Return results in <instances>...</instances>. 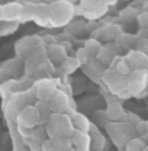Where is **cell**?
<instances>
[{
    "label": "cell",
    "instance_id": "cell-1",
    "mask_svg": "<svg viewBox=\"0 0 148 151\" xmlns=\"http://www.w3.org/2000/svg\"><path fill=\"white\" fill-rule=\"evenodd\" d=\"M46 130L49 138L70 137L71 132L74 130V125L68 115L61 112H55L49 115Z\"/></svg>",
    "mask_w": 148,
    "mask_h": 151
},
{
    "label": "cell",
    "instance_id": "cell-2",
    "mask_svg": "<svg viewBox=\"0 0 148 151\" xmlns=\"http://www.w3.org/2000/svg\"><path fill=\"white\" fill-rule=\"evenodd\" d=\"M105 129L108 132L111 139L113 141V143L117 147H124L125 143L137 134L134 125H131L130 122L124 121V120L108 121L105 124Z\"/></svg>",
    "mask_w": 148,
    "mask_h": 151
},
{
    "label": "cell",
    "instance_id": "cell-3",
    "mask_svg": "<svg viewBox=\"0 0 148 151\" xmlns=\"http://www.w3.org/2000/svg\"><path fill=\"white\" fill-rule=\"evenodd\" d=\"M74 14V7L69 0H55L49 5V18L51 22L56 26L69 22Z\"/></svg>",
    "mask_w": 148,
    "mask_h": 151
},
{
    "label": "cell",
    "instance_id": "cell-4",
    "mask_svg": "<svg viewBox=\"0 0 148 151\" xmlns=\"http://www.w3.org/2000/svg\"><path fill=\"white\" fill-rule=\"evenodd\" d=\"M102 80L107 83L109 91L117 96H122L125 94L130 95L127 90V81H126V76L119 74L114 68L105 69L102 76Z\"/></svg>",
    "mask_w": 148,
    "mask_h": 151
},
{
    "label": "cell",
    "instance_id": "cell-5",
    "mask_svg": "<svg viewBox=\"0 0 148 151\" xmlns=\"http://www.w3.org/2000/svg\"><path fill=\"white\" fill-rule=\"evenodd\" d=\"M127 90L130 95H139L147 89L148 85V69L139 68L131 69L130 73L126 76Z\"/></svg>",
    "mask_w": 148,
    "mask_h": 151
},
{
    "label": "cell",
    "instance_id": "cell-6",
    "mask_svg": "<svg viewBox=\"0 0 148 151\" xmlns=\"http://www.w3.org/2000/svg\"><path fill=\"white\" fill-rule=\"evenodd\" d=\"M81 7L83 13L90 18H95L102 16L107 9V3L104 0H82Z\"/></svg>",
    "mask_w": 148,
    "mask_h": 151
},
{
    "label": "cell",
    "instance_id": "cell-7",
    "mask_svg": "<svg viewBox=\"0 0 148 151\" xmlns=\"http://www.w3.org/2000/svg\"><path fill=\"white\" fill-rule=\"evenodd\" d=\"M125 60L129 63L131 69H139V68H146L148 69V56L146 52L139 51V50H131L126 53Z\"/></svg>",
    "mask_w": 148,
    "mask_h": 151
},
{
    "label": "cell",
    "instance_id": "cell-8",
    "mask_svg": "<svg viewBox=\"0 0 148 151\" xmlns=\"http://www.w3.org/2000/svg\"><path fill=\"white\" fill-rule=\"evenodd\" d=\"M71 145L75 146L77 150L87 151L91 149V136L89 132H82L78 129H74L70 134Z\"/></svg>",
    "mask_w": 148,
    "mask_h": 151
},
{
    "label": "cell",
    "instance_id": "cell-9",
    "mask_svg": "<svg viewBox=\"0 0 148 151\" xmlns=\"http://www.w3.org/2000/svg\"><path fill=\"white\" fill-rule=\"evenodd\" d=\"M49 102V109L55 112H61V113H65L69 109V98L65 93L62 91H59L56 90L55 94L52 95V98L48 100Z\"/></svg>",
    "mask_w": 148,
    "mask_h": 151
},
{
    "label": "cell",
    "instance_id": "cell-10",
    "mask_svg": "<svg viewBox=\"0 0 148 151\" xmlns=\"http://www.w3.org/2000/svg\"><path fill=\"white\" fill-rule=\"evenodd\" d=\"M83 70L92 81H99L102 80V76L105 70V68L103 67V63L99 60H89L87 63H84Z\"/></svg>",
    "mask_w": 148,
    "mask_h": 151
},
{
    "label": "cell",
    "instance_id": "cell-11",
    "mask_svg": "<svg viewBox=\"0 0 148 151\" xmlns=\"http://www.w3.org/2000/svg\"><path fill=\"white\" fill-rule=\"evenodd\" d=\"M56 91V86L52 81L49 80H43L38 83L36 86V95L39 96L42 100H49L52 98V95Z\"/></svg>",
    "mask_w": 148,
    "mask_h": 151
},
{
    "label": "cell",
    "instance_id": "cell-12",
    "mask_svg": "<svg viewBox=\"0 0 148 151\" xmlns=\"http://www.w3.org/2000/svg\"><path fill=\"white\" fill-rule=\"evenodd\" d=\"M107 117L109 121H122L126 115L124 107L119 104L118 102H113L108 104V108L105 109Z\"/></svg>",
    "mask_w": 148,
    "mask_h": 151
},
{
    "label": "cell",
    "instance_id": "cell-13",
    "mask_svg": "<svg viewBox=\"0 0 148 151\" xmlns=\"http://www.w3.org/2000/svg\"><path fill=\"white\" fill-rule=\"evenodd\" d=\"M71 121H73L74 129H78V130H82V132H90L91 125H92V122L83 113H74Z\"/></svg>",
    "mask_w": 148,
    "mask_h": 151
},
{
    "label": "cell",
    "instance_id": "cell-14",
    "mask_svg": "<svg viewBox=\"0 0 148 151\" xmlns=\"http://www.w3.org/2000/svg\"><path fill=\"white\" fill-rule=\"evenodd\" d=\"M90 136H91V149L92 150H103L104 146H105V137L103 136L102 133L96 130L95 128H92L91 125V129H90Z\"/></svg>",
    "mask_w": 148,
    "mask_h": 151
},
{
    "label": "cell",
    "instance_id": "cell-15",
    "mask_svg": "<svg viewBox=\"0 0 148 151\" xmlns=\"http://www.w3.org/2000/svg\"><path fill=\"white\" fill-rule=\"evenodd\" d=\"M95 58L99 61H102L103 64H108V63H111L113 59L116 58V51L111 50V46L109 45L102 46L100 47V50H99V52L96 53Z\"/></svg>",
    "mask_w": 148,
    "mask_h": 151
},
{
    "label": "cell",
    "instance_id": "cell-16",
    "mask_svg": "<svg viewBox=\"0 0 148 151\" xmlns=\"http://www.w3.org/2000/svg\"><path fill=\"white\" fill-rule=\"evenodd\" d=\"M147 146L146 141L143 138H138V137H133L125 143V149L127 151H140L144 150Z\"/></svg>",
    "mask_w": 148,
    "mask_h": 151
},
{
    "label": "cell",
    "instance_id": "cell-17",
    "mask_svg": "<svg viewBox=\"0 0 148 151\" xmlns=\"http://www.w3.org/2000/svg\"><path fill=\"white\" fill-rule=\"evenodd\" d=\"M117 45L121 46L122 48H131L133 46H135V42H137V37L135 35H131V34H126V33H122L119 34L118 38H117Z\"/></svg>",
    "mask_w": 148,
    "mask_h": 151
},
{
    "label": "cell",
    "instance_id": "cell-18",
    "mask_svg": "<svg viewBox=\"0 0 148 151\" xmlns=\"http://www.w3.org/2000/svg\"><path fill=\"white\" fill-rule=\"evenodd\" d=\"M51 139L55 150H70L71 146H73L70 137H57V138H51Z\"/></svg>",
    "mask_w": 148,
    "mask_h": 151
},
{
    "label": "cell",
    "instance_id": "cell-19",
    "mask_svg": "<svg viewBox=\"0 0 148 151\" xmlns=\"http://www.w3.org/2000/svg\"><path fill=\"white\" fill-rule=\"evenodd\" d=\"M79 65H81V63L77 58H65L62 60V69L66 73H73V72L77 70Z\"/></svg>",
    "mask_w": 148,
    "mask_h": 151
},
{
    "label": "cell",
    "instance_id": "cell-20",
    "mask_svg": "<svg viewBox=\"0 0 148 151\" xmlns=\"http://www.w3.org/2000/svg\"><path fill=\"white\" fill-rule=\"evenodd\" d=\"M100 47H102V43L99 42V39H96V38H91V39L86 40V43H84V48L89 51V53L92 58H95L96 53L99 52Z\"/></svg>",
    "mask_w": 148,
    "mask_h": 151
},
{
    "label": "cell",
    "instance_id": "cell-21",
    "mask_svg": "<svg viewBox=\"0 0 148 151\" xmlns=\"http://www.w3.org/2000/svg\"><path fill=\"white\" fill-rule=\"evenodd\" d=\"M113 68H114L116 70H117L119 74H122V76H127L129 73H130V70H131L130 65H129V63L125 60V58L124 59L118 58L117 63H116V65Z\"/></svg>",
    "mask_w": 148,
    "mask_h": 151
},
{
    "label": "cell",
    "instance_id": "cell-22",
    "mask_svg": "<svg viewBox=\"0 0 148 151\" xmlns=\"http://www.w3.org/2000/svg\"><path fill=\"white\" fill-rule=\"evenodd\" d=\"M91 58H92V56L90 55L89 51H87L84 47H82V48H79V50L77 51V59L79 60L81 64H84V63H87Z\"/></svg>",
    "mask_w": 148,
    "mask_h": 151
},
{
    "label": "cell",
    "instance_id": "cell-23",
    "mask_svg": "<svg viewBox=\"0 0 148 151\" xmlns=\"http://www.w3.org/2000/svg\"><path fill=\"white\" fill-rule=\"evenodd\" d=\"M124 121L130 122L131 125H134V127H135V125L139 124V122L142 121V119L137 115V113H126L125 117H124Z\"/></svg>",
    "mask_w": 148,
    "mask_h": 151
},
{
    "label": "cell",
    "instance_id": "cell-24",
    "mask_svg": "<svg viewBox=\"0 0 148 151\" xmlns=\"http://www.w3.org/2000/svg\"><path fill=\"white\" fill-rule=\"evenodd\" d=\"M135 48L139 50V51L146 52V50L148 48V38H140V39H137V42H135Z\"/></svg>",
    "mask_w": 148,
    "mask_h": 151
},
{
    "label": "cell",
    "instance_id": "cell-25",
    "mask_svg": "<svg viewBox=\"0 0 148 151\" xmlns=\"http://www.w3.org/2000/svg\"><path fill=\"white\" fill-rule=\"evenodd\" d=\"M138 24L142 29H148V13L144 12V13H140L138 16Z\"/></svg>",
    "mask_w": 148,
    "mask_h": 151
},
{
    "label": "cell",
    "instance_id": "cell-26",
    "mask_svg": "<svg viewBox=\"0 0 148 151\" xmlns=\"http://www.w3.org/2000/svg\"><path fill=\"white\" fill-rule=\"evenodd\" d=\"M135 132H137V134H139V136H142L143 137L144 134L147 133V125H146V121H143L142 120L139 124H137L135 125Z\"/></svg>",
    "mask_w": 148,
    "mask_h": 151
},
{
    "label": "cell",
    "instance_id": "cell-27",
    "mask_svg": "<svg viewBox=\"0 0 148 151\" xmlns=\"http://www.w3.org/2000/svg\"><path fill=\"white\" fill-rule=\"evenodd\" d=\"M104 1L107 3V5H109V4H114V3L117 1V0H104Z\"/></svg>",
    "mask_w": 148,
    "mask_h": 151
},
{
    "label": "cell",
    "instance_id": "cell-28",
    "mask_svg": "<svg viewBox=\"0 0 148 151\" xmlns=\"http://www.w3.org/2000/svg\"><path fill=\"white\" fill-rule=\"evenodd\" d=\"M146 125H147V133H148V121H146Z\"/></svg>",
    "mask_w": 148,
    "mask_h": 151
},
{
    "label": "cell",
    "instance_id": "cell-29",
    "mask_svg": "<svg viewBox=\"0 0 148 151\" xmlns=\"http://www.w3.org/2000/svg\"><path fill=\"white\" fill-rule=\"evenodd\" d=\"M146 53H147V56H148V48L146 50Z\"/></svg>",
    "mask_w": 148,
    "mask_h": 151
}]
</instances>
